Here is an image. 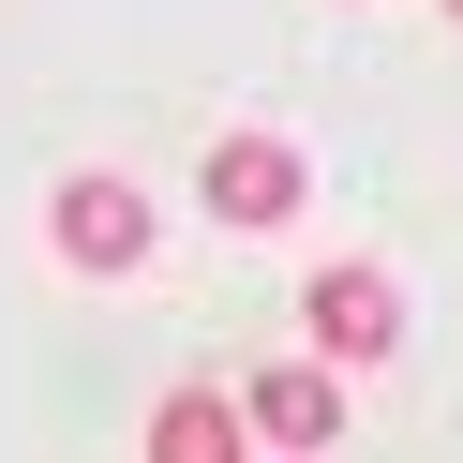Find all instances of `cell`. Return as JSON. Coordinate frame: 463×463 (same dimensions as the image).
<instances>
[{
	"label": "cell",
	"instance_id": "6da1fadb",
	"mask_svg": "<svg viewBox=\"0 0 463 463\" xmlns=\"http://www.w3.org/2000/svg\"><path fill=\"white\" fill-rule=\"evenodd\" d=\"M45 240H61V269H135V254H150V194L135 180H61V210H45Z\"/></svg>",
	"mask_w": 463,
	"mask_h": 463
},
{
	"label": "cell",
	"instance_id": "7a4b0ae2",
	"mask_svg": "<svg viewBox=\"0 0 463 463\" xmlns=\"http://www.w3.org/2000/svg\"><path fill=\"white\" fill-rule=\"evenodd\" d=\"M240 419H254V449H284V463H314V449H329V433H344V373H329V359H269V373H254V389H240Z\"/></svg>",
	"mask_w": 463,
	"mask_h": 463
},
{
	"label": "cell",
	"instance_id": "3957f363",
	"mask_svg": "<svg viewBox=\"0 0 463 463\" xmlns=\"http://www.w3.org/2000/svg\"><path fill=\"white\" fill-rule=\"evenodd\" d=\"M314 210V165L284 135H224L210 150V224H299Z\"/></svg>",
	"mask_w": 463,
	"mask_h": 463
},
{
	"label": "cell",
	"instance_id": "277c9868",
	"mask_svg": "<svg viewBox=\"0 0 463 463\" xmlns=\"http://www.w3.org/2000/svg\"><path fill=\"white\" fill-rule=\"evenodd\" d=\"M299 329H314V359H389V344H403V284L389 269H314V314H299Z\"/></svg>",
	"mask_w": 463,
	"mask_h": 463
},
{
	"label": "cell",
	"instance_id": "5b68a950",
	"mask_svg": "<svg viewBox=\"0 0 463 463\" xmlns=\"http://www.w3.org/2000/svg\"><path fill=\"white\" fill-rule=\"evenodd\" d=\"M150 463H254V419L224 389H165L150 403Z\"/></svg>",
	"mask_w": 463,
	"mask_h": 463
},
{
	"label": "cell",
	"instance_id": "8992f818",
	"mask_svg": "<svg viewBox=\"0 0 463 463\" xmlns=\"http://www.w3.org/2000/svg\"><path fill=\"white\" fill-rule=\"evenodd\" d=\"M449 15H463V0H449Z\"/></svg>",
	"mask_w": 463,
	"mask_h": 463
}]
</instances>
